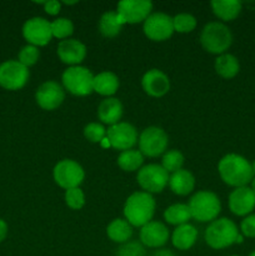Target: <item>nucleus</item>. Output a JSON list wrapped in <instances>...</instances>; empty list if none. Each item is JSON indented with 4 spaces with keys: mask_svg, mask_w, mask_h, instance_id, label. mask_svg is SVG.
<instances>
[{
    "mask_svg": "<svg viewBox=\"0 0 255 256\" xmlns=\"http://www.w3.org/2000/svg\"><path fill=\"white\" fill-rule=\"evenodd\" d=\"M142 90L152 98H162L169 92L170 80L165 72L159 69H150L142 75Z\"/></svg>",
    "mask_w": 255,
    "mask_h": 256,
    "instance_id": "17",
    "label": "nucleus"
},
{
    "mask_svg": "<svg viewBox=\"0 0 255 256\" xmlns=\"http://www.w3.org/2000/svg\"><path fill=\"white\" fill-rule=\"evenodd\" d=\"M215 72L224 79H232L238 75L240 70V62L235 55L224 52L222 55H218L216 60L214 62Z\"/></svg>",
    "mask_w": 255,
    "mask_h": 256,
    "instance_id": "25",
    "label": "nucleus"
},
{
    "mask_svg": "<svg viewBox=\"0 0 255 256\" xmlns=\"http://www.w3.org/2000/svg\"><path fill=\"white\" fill-rule=\"evenodd\" d=\"M38 105L44 110H55L62 104L65 99L64 88L54 80L42 82L35 94Z\"/></svg>",
    "mask_w": 255,
    "mask_h": 256,
    "instance_id": "15",
    "label": "nucleus"
},
{
    "mask_svg": "<svg viewBox=\"0 0 255 256\" xmlns=\"http://www.w3.org/2000/svg\"><path fill=\"white\" fill-rule=\"evenodd\" d=\"M250 189H252V192L255 194V176H254V179L252 180V186H250Z\"/></svg>",
    "mask_w": 255,
    "mask_h": 256,
    "instance_id": "42",
    "label": "nucleus"
},
{
    "mask_svg": "<svg viewBox=\"0 0 255 256\" xmlns=\"http://www.w3.org/2000/svg\"><path fill=\"white\" fill-rule=\"evenodd\" d=\"M29 80V70L18 60L0 64V86L6 90H19Z\"/></svg>",
    "mask_w": 255,
    "mask_h": 256,
    "instance_id": "10",
    "label": "nucleus"
},
{
    "mask_svg": "<svg viewBox=\"0 0 255 256\" xmlns=\"http://www.w3.org/2000/svg\"><path fill=\"white\" fill-rule=\"evenodd\" d=\"M22 36L30 45L36 48L45 46L52 38V24L44 18H32L22 25Z\"/></svg>",
    "mask_w": 255,
    "mask_h": 256,
    "instance_id": "13",
    "label": "nucleus"
},
{
    "mask_svg": "<svg viewBox=\"0 0 255 256\" xmlns=\"http://www.w3.org/2000/svg\"><path fill=\"white\" fill-rule=\"evenodd\" d=\"M138 142H139V152L144 156L156 158L165 152L169 138L162 128L149 126L142 130Z\"/></svg>",
    "mask_w": 255,
    "mask_h": 256,
    "instance_id": "7",
    "label": "nucleus"
},
{
    "mask_svg": "<svg viewBox=\"0 0 255 256\" xmlns=\"http://www.w3.org/2000/svg\"><path fill=\"white\" fill-rule=\"evenodd\" d=\"M240 232L246 238H255V214H250L242 219Z\"/></svg>",
    "mask_w": 255,
    "mask_h": 256,
    "instance_id": "37",
    "label": "nucleus"
},
{
    "mask_svg": "<svg viewBox=\"0 0 255 256\" xmlns=\"http://www.w3.org/2000/svg\"><path fill=\"white\" fill-rule=\"evenodd\" d=\"M62 82L64 89L76 96H86L94 92V75L85 66H70L62 72Z\"/></svg>",
    "mask_w": 255,
    "mask_h": 256,
    "instance_id": "6",
    "label": "nucleus"
},
{
    "mask_svg": "<svg viewBox=\"0 0 255 256\" xmlns=\"http://www.w3.org/2000/svg\"><path fill=\"white\" fill-rule=\"evenodd\" d=\"M169 239V230L162 222H150L142 226L140 240L148 248H160L165 245Z\"/></svg>",
    "mask_w": 255,
    "mask_h": 256,
    "instance_id": "19",
    "label": "nucleus"
},
{
    "mask_svg": "<svg viewBox=\"0 0 255 256\" xmlns=\"http://www.w3.org/2000/svg\"><path fill=\"white\" fill-rule=\"evenodd\" d=\"M122 25L116 12H106L99 20V32L105 38H115L120 34Z\"/></svg>",
    "mask_w": 255,
    "mask_h": 256,
    "instance_id": "27",
    "label": "nucleus"
},
{
    "mask_svg": "<svg viewBox=\"0 0 255 256\" xmlns=\"http://www.w3.org/2000/svg\"><path fill=\"white\" fill-rule=\"evenodd\" d=\"M100 144H102V148H109L110 146V142H109V140H108V138H104V139L100 142Z\"/></svg>",
    "mask_w": 255,
    "mask_h": 256,
    "instance_id": "41",
    "label": "nucleus"
},
{
    "mask_svg": "<svg viewBox=\"0 0 255 256\" xmlns=\"http://www.w3.org/2000/svg\"><path fill=\"white\" fill-rule=\"evenodd\" d=\"M229 209L238 216H248L255 209V194L249 186L235 188L229 195Z\"/></svg>",
    "mask_w": 255,
    "mask_h": 256,
    "instance_id": "16",
    "label": "nucleus"
},
{
    "mask_svg": "<svg viewBox=\"0 0 255 256\" xmlns=\"http://www.w3.org/2000/svg\"><path fill=\"white\" fill-rule=\"evenodd\" d=\"M182 165H184V155L179 150H169L162 155V166L168 172L172 174V172L182 169Z\"/></svg>",
    "mask_w": 255,
    "mask_h": 256,
    "instance_id": "30",
    "label": "nucleus"
},
{
    "mask_svg": "<svg viewBox=\"0 0 255 256\" xmlns=\"http://www.w3.org/2000/svg\"><path fill=\"white\" fill-rule=\"evenodd\" d=\"M240 234L238 226L232 220L222 218L215 219L205 230V242L212 249H225L236 244V238Z\"/></svg>",
    "mask_w": 255,
    "mask_h": 256,
    "instance_id": "5",
    "label": "nucleus"
},
{
    "mask_svg": "<svg viewBox=\"0 0 255 256\" xmlns=\"http://www.w3.org/2000/svg\"><path fill=\"white\" fill-rule=\"evenodd\" d=\"M252 174H254V176H255V160L252 162Z\"/></svg>",
    "mask_w": 255,
    "mask_h": 256,
    "instance_id": "43",
    "label": "nucleus"
},
{
    "mask_svg": "<svg viewBox=\"0 0 255 256\" xmlns=\"http://www.w3.org/2000/svg\"><path fill=\"white\" fill-rule=\"evenodd\" d=\"M65 202L72 210H80L85 205V195L80 188L65 190Z\"/></svg>",
    "mask_w": 255,
    "mask_h": 256,
    "instance_id": "33",
    "label": "nucleus"
},
{
    "mask_svg": "<svg viewBox=\"0 0 255 256\" xmlns=\"http://www.w3.org/2000/svg\"><path fill=\"white\" fill-rule=\"evenodd\" d=\"M200 42L208 52L222 55L232 46V34L229 28L222 22H208L202 30Z\"/></svg>",
    "mask_w": 255,
    "mask_h": 256,
    "instance_id": "3",
    "label": "nucleus"
},
{
    "mask_svg": "<svg viewBox=\"0 0 255 256\" xmlns=\"http://www.w3.org/2000/svg\"><path fill=\"white\" fill-rule=\"evenodd\" d=\"M152 10V2L149 0H122L118 2L116 12L122 24L144 22Z\"/></svg>",
    "mask_w": 255,
    "mask_h": 256,
    "instance_id": "11",
    "label": "nucleus"
},
{
    "mask_svg": "<svg viewBox=\"0 0 255 256\" xmlns=\"http://www.w3.org/2000/svg\"><path fill=\"white\" fill-rule=\"evenodd\" d=\"M78 2H64V4L66 5H72V4H76Z\"/></svg>",
    "mask_w": 255,
    "mask_h": 256,
    "instance_id": "44",
    "label": "nucleus"
},
{
    "mask_svg": "<svg viewBox=\"0 0 255 256\" xmlns=\"http://www.w3.org/2000/svg\"><path fill=\"white\" fill-rule=\"evenodd\" d=\"M142 162H144V155L139 150H125L120 152L118 158V165L124 172H135L140 170Z\"/></svg>",
    "mask_w": 255,
    "mask_h": 256,
    "instance_id": "29",
    "label": "nucleus"
},
{
    "mask_svg": "<svg viewBox=\"0 0 255 256\" xmlns=\"http://www.w3.org/2000/svg\"><path fill=\"white\" fill-rule=\"evenodd\" d=\"M58 56L64 64L78 66L86 56V46L78 39L62 40L58 45Z\"/></svg>",
    "mask_w": 255,
    "mask_h": 256,
    "instance_id": "18",
    "label": "nucleus"
},
{
    "mask_svg": "<svg viewBox=\"0 0 255 256\" xmlns=\"http://www.w3.org/2000/svg\"><path fill=\"white\" fill-rule=\"evenodd\" d=\"M196 239L198 230L192 224H184L176 226V229L172 232V245L179 250H189L195 244Z\"/></svg>",
    "mask_w": 255,
    "mask_h": 256,
    "instance_id": "23",
    "label": "nucleus"
},
{
    "mask_svg": "<svg viewBox=\"0 0 255 256\" xmlns=\"http://www.w3.org/2000/svg\"><path fill=\"white\" fill-rule=\"evenodd\" d=\"M98 116L102 122L112 126L120 122L122 116V104L116 98H106L98 106Z\"/></svg>",
    "mask_w": 255,
    "mask_h": 256,
    "instance_id": "20",
    "label": "nucleus"
},
{
    "mask_svg": "<svg viewBox=\"0 0 255 256\" xmlns=\"http://www.w3.org/2000/svg\"><path fill=\"white\" fill-rule=\"evenodd\" d=\"M84 136L92 142H100L106 138V129L99 122H90L84 128Z\"/></svg>",
    "mask_w": 255,
    "mask_h": 256,
    "instance_id": "35",
    "label": "nucleus"
},
{
    "mask_svg": "<svg viewBox=\"0 0 255 256\" xmlns=\"http://www.w3.org/2000/svg\"><path fill=\"white\" fill-rule=\"evenodd\" d=\"M165 222L172 225H180L189 224V220L192 219L190 209L186 204H174L166 208L164 212Z\"/></svg>",
    "mask_w": 255,
    "mask_h": 256,
    "instance_id": "28",
    "label": "nucleus"
},
{
    "mask_svg": "<svg viewBox=\"0 0 255 256\" xmlns=\"http://www.w3.org/2000/svg\"><path fill=\"white\" fill-rule=\"evenodd\" d=\"M218 172L225 184L234 188L248 186L254 179L252 162L239 154H228L220 159Z\"/></svg>",
    "mask_w": 255,
    "mask_h": 256,
    "instance_id": "1",
    "label": "nucleus"
},
{
    "mask_svg": "<svg viewBox=\"0 0 255 256\" xmlns=\"http://www.w3.org/2000/svg\"><path fill=\"white\" fill-rule=\"evenodd\" d=\"M172 25H174V32H192L196 28V19L192 14L182 12L172 18Z\"/></svg>",
    "mask_w": 255,
    "mask_h": 256,
    "instance_id": "32",
    "label": "nucleus"
},
{
    "mask_svg": "<svg viewBox=\"0 0 255 256\" xmlns=\"http://www.w3.org/2000/svg\"><path fill=\"white\" fill-rule=\"evenodd\" d=\"M106 234L114 242L125 244L132 238V226L125 219H114L108 225Z\"/></svg>",
    "mask_w": 255,
    "mask_h": 256,
    "instance_id": "26",
    "label": "nucleus"
},
{
    "mask_svg": "<svg viewBox=\"0 0 255 256\" xmlns=\"http://www.w3.org/2000/svg\"><path fill=\"white\" fill-rule=\"evenodd\" d=\"M39 49H38L36 46H34V45L29 44L25 45L24 48H22V50H20L19 52V60H18V62H19L20 64L24 65V66L29 68L36 64V62L39 60Z\"/></svg>",
    "mask_w": 255,
    "mask_h": 256,
    "instance_id": "34",
    "label": "nucleus"
},
{
    "mask_svg": "<svg viewBox=\"0 0 255 256\" xmlns=\"http://www.w3.org/2000/svg\"><path fill=\"white\" fill-rule=\"evenodd\" d=\"M50 24H52V36L58 38V39H69L70 35L74 32V24L72 20L66 19V18H58Z\"/></svg>",
    "mask_w": 255,
    "mask_h": 256,
    "instance_id": "31",
    "label": "nucleus"
},
{
    "mask_svg": "<svg viewBox=\"0 0 255 256\" xmlns=\"http://www.w3.org/2000/svg\"><path fill=\"white\" fill-rule=\"evenodd\" d=\"M249 256H255V250H254V252H252V254H250Z\"/></svg>",
    "mask_w": 255,
    "mask_h": 256,
    "instance_id": "45",
    "label": "nucleus"
},
{
    "mask_svg": "<svg viewBox=\"0 0 255 256\" xmlns=\"http://www.w3.org/2000/svg\"><path fill=\"white\" fill-rule=\"evenodd\" d=\"M155 214V200L145 192H132L124 204L125 220L132 226H144L152 222Z\"/></svg>",
    "mask_w": 255,
    "mask_h": 256,
    "instance_id": "2",
    "label": "nucleus"
},
{
    "mask_svg": "<svg viewBox=\"0 0 255 256\" xmlns=\"http://www.w3.org/2000/svg\"><path fill=\"white\" fill-rule=\"evenodd\" d=\"M136 180L145 192H162L169 184V172L162 165L149 164L140 168Z\"/></svg>",
    "mask_w": 255,
    "mask_h": 256,
    "instance_id": "8",
    "label": "nucleus"
},
{
    "mask_svg": "<svg viewBox=\"0 0 255 256\" xmlns=\"http://www.w3.org/2000/svg\"><path fill=\"white\" fill-rule=\"evenodd\" d=\"M52 176L55 182L62 189H72L79 188L85 178L84 169L82 165L72 159L60 160L52 170Z\"/></svg>",
    "mask_w": 255,
    "mask_h": 256,
    "instance_id": "9",
    "label": "nucleus"
},
{
    "mask_svg": "<svg viewBox=\"0 0 255 256\" xmlns=\"http://www.w3.org/2000/svg\"><path fill=\"white\" fill-rule=\"evenodd\" d=\"M119 78L112 72H102L94 75V92L102 96L110 98L119 89Z\"/></svg>",
    "mask_w": 255,
    "mask_h": 256,
    "instance_id": "22",
    "label": "nucleus"
},
{
    "mask_svg": "<svg viewBox=\"0 0 255 256\" xmlns=\"http://www.w3.org/2000/svg\"><path fill=\"white\" fill-rule=\"evenodd\" d=\"M142 30L152 42H164L174 32L172 18L165 12H152L144 22Z\"/></svg>",
    "mask_w": 255,
    "mask_h": 256,
    "instance_id": "12",
    "label": "nucleus"
},
{
    "mask_svg": "<svg viewBox=\"0 0 255 256\" xmlns=\"http://www.w3.org/2000/svg\"><path fill=\"white\" fill-rule=\"evenodd\" d=\"M44 5L45 12H48L49 15H58L60 12V9H62V2H58V0H49V2H42Z\"/></svg>",
    "mask_w": 255,
    "mask_h": 256,
    "instance_id": "38",
    "label": "nucleus"
},
{
    "mask_svg": "<svg viewBox=\"0 0 255 256\" xmlns=\"http://www.w3.org/2000/svg\"><path fill=\"white\" fill-rule=\"evenodd\" d=\"M8 235V225L6 222H4L2 219H0V242L6 238Z\"/></svg>",
    "mask_w": 255,
    "mask_h": 256,
    "instance_id": "39",
    "label": "nucleus"
},
{
    "mask_svg": "<svg viewBox=\"0 0 255 256\" xmlns=\"http://www.w3.org/2000/svg\"><path fill=\"white\" fill-rule=\"evenodd\" d=\"M118 256H146L144 246L136 242H128L118 250Z\"/></svg>",
    "mask_w": 255,
    "mask_h": 256,
    "instance_id": "36",
    "label": "nucleus"
},
{
    "mask_svg": "<svg viewBox=\"0 0 255 256\" xmlns=\"http://www.w3.org/2000/svg\"><path fill=\"white\" fill-rule=\"evenodd\" d=\"M152 256H175V255L172 254L170 250H165L164 249V250H159V252H156Z\"/></svg>",
    "mask_w": 255,
    "mask_h": 256,
    "instance_id": "40",
    "label": "nucleus"
},
{
    "mask_svg": "<svg viewBox=\"0 0 255 256\" xmlns=\"http://www.w3.org/2000/svg\"><path fill=\"white\" fill-rule=\"evenodd\" d=\"M169 188L174 194L185 196L195 188V178L189 170L180 169L169 176Z\"/></svg>",
    "mask_w": 255,
    "mask_h": 256,
    "instance_id": "21",
    "label": "nucleus"
},
{
    "mask_svg": "<svg viewBox=\"0 0 255 256\" xmlns=\"http://www.w3.org/2000/svg\"><path fill=\"white\" fill-rule=\"evenodd\" d=\"M106 138L110 146L116 150H130L138 142V132L129 122H120L118 124L109 126L106 130Z\"/></svg>",
    "mask_w": 255,
    "mask_h": 256,
    "instance_id": "14",
    "label": "nucleus"
},
{
    "mask_svg": "<svg viewBox=\"0 0 255 256\" xmlns=\"http://www.w3.org/2000/svg\"><path fill=\"white\" fill-rule=\"evenodd\" d=\"M210 5L212 12L224 22H232L236 19L242 8V4L238 0H212Z\"/></svg>",
    "mask_w": 255,
    "mask_h": 256,
    "instance_id": "24",
    "label": "nucleus"
},
{
    "mask_svg": "<svg viewBox=\"0 0 255 256\" xmlns=\"http://www.w3.org/2000/svg\"><path fill=\"white\" fill-rule=\"evenodd\" d=\"M188 206H189L192 219L200 222H212L220 214L222 202L215 192L202 190L192 195Z\"/></svg>",
    "mask_w": 255,
    "mask_h": 256,
    "instance_id": "4",
    "label": "nucleus"
}]
</instances>
